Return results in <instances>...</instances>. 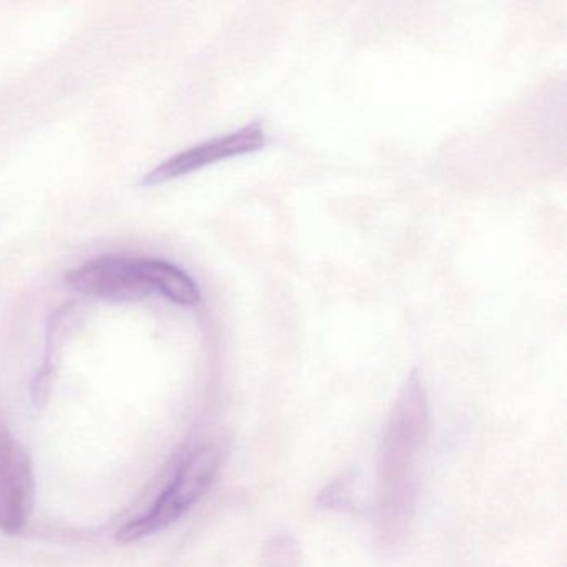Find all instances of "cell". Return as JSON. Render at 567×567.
<instances>
[{
    "label": "cell",
    "instance_id": "1",
    "mask_svg": "<svg viewBox=\"0 0 567 567\" xmlns=\"http://www.w3.org/2000/svg\"><path fill=\"white\" fill-rule=\"evenodd\" d=\"M430 433V408L420 373L398 394L378 460L374 543L381 554L400 550L410 536L420 494V467Z\"/></svg>",
    "mask_w": 567,
    "mask_h": 567
},
{
    "label": "cell",
    "instance_id": "2",
    "mask_svg": "<svg viewBox=\"0 0 567 567\" xmlns=\"http://www.w3.org/2000/svg\"><path fill=\"white\" fill-rule=\"evenodd\" d=\"M69 287L87 297L111 301L165 298L178 307H197V281L171 261L145 257H101L69 271Z\"/></svg>",
    "mask_w": 567,
    "mask_h": 567
},
{
    "label": "cell",
    "instance_id": "3",
    "mask_svg": "<svg viewBox=\"0 0 567 567\" xmlns=\"http://www.w3.org/2000/svg\"><path fill=\"white\" fill-rule=\"evenodd\" d=\"M224 463V451L218 444H198L182 456L174 476L155 503L138 517L128 520L117 539L135 543L155 536L181 520L210 489Z\"/></svg>",
    "mask_w": 567,
    "mask_h": 567
},
{
    "label": "cell",
    "instance_id": "4",
    "mask_svg": "<svg viewBox=\"0 0 567 567\" xmlns=\"http://www.w3.org/2000/svg\"><path fill=\"white\" fill-rule=\"evenodd\" d=\"M265 145H267V132H265L264 122L254 121L238 131L202 142L195 147L167 158L164 164L145 175L144 185L145 187H157V185L194 174L200 168L218 164L227 158L255 154Z\"/></svg>",
    "mask_w": 567,
    "mask_h": 567
},
{
    "label": "cell",
    "instance_id": "5",
    "mask_svg": "<svg viewBox=\"0 0 567 567\" xmlns=\"http://www.w3.org/2000/svg\"><path fill=\"white\" fill-rule=\"evenodd\" d=\"M34 474L24 447L0 421V530L21 533L31 516Z\"/></svg>",
    "mask_w": 567,
    "mask_h": 567
},
{
    "label": "cell",
    "instance_id": "6",
    "mask_svg": "<svg viewBox=\"0 0 567 567\" xmlns=\"http://www.w3.org/2000/svg\"><path fill=\"white\" fill-rule=\"evenodd\" d=\"M264 563L267 567H300V544L290 534H277L265 544Z\"/></svg>",
    "mask_w": 567,
    "mask_h": 567
},
{
    "label": "cell",
    "instance_id": "7",
    "mask_svg": "<svg viewBox=\"0 0 567 567\" xmlns=\"http://www.w3.org/2000/svg\"><path fill=\"white\" fill-rule=\"evenodd\" d=\"M351 491H353V476L344 474L338 477L333 483L328 484L320 496H318V504L323 509L328 511H347L353 506L351 499Z\"/></svg>",
    "mask_w": 567,
    "mask_h": 567
}]
</instances>
